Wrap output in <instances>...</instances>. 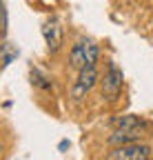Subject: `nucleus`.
Returning a JSON list of instances; mask_svg holds the SVG:
<instances>
[{
  "mask_svg": "<svg viewBox=\"0 0 153 160\" xmlns=\"http://www.w3.org/2000/svg\"><path fill=\"white\" fill-rule=\"evenodd\" d=\"M102 85V98L107 100H116L122 91V85H124V76H122V69L116 65V62H109L107 65V71L100 80Z\"/></svg>",
  "mask_w": 153,
  "mask_h": 160,
  "instance_id": "nucleus-1",
  "label": "nucleus"
},
{
  "mask_svg": "<svg viewBox=\"0 0 153 160\" xmlns=\"http://www.w3.org/2000/svg\"><path fill=\"white\" fill-rule=\"evenodd\" d=\"M151 156H153V149L149 145H142L140 140H138V142H129V145L113 147V151L107 153L109 160H146Z\"/></svg>",
  "mask_w": 153,
  "mask_h": 160,
  "instance_id": "nucleus-2",
  "label": "nucleus"
},
{
  "mask_svg": "<svg viewBox=\"0 0 153 160\" xmlns=\"http://www.w3.org/2000/svg\"><path fill=\"white\" fill-rule=\"evenodd\" d=\"M42 36H45V42L51 51H58L60 45H62V27L58 20H49V22H45L42 27Z\"/></svg>",
  "mask_w": 153,
  "mask_h": 160,
  "instance_id": "nucleus-3",
  "label": "nucleus"
},
{
  "mask_svg": "<svg viewBox=\"0 0 153 160\" xmlns=\"http://www.w3.org/2000/svg\"><path fill=\"white\" fill-rule=\"evenodd\" d=\"M142 138L140 129H113V133L107 138L109 147H120V145H129V142H138Z\"/></svg>",
  "mask_w": 153,
  "mask_h": 160,
  "instance_id": "nucleus-4",
  "label": "nucleus"
},
{
  "mask_svg": "<svg viewBox=\"0 0 153 160\" xmlns=\"http://www.w3.org/2000/svg\"><path fill=\"white\" fill-rule=\"evenodd\" d=\"M142 125H144V120L140 116H131V113H127V116H113L111 118V127L113 129H140Z\"/></svg>",
  "mask_w": 153,
  "mask_h": 160,
  "instance_id": "nucleus-5",
  "label": "nucleus"
},
{
  "mask_svg": "<svg viewBox=\"0 0 153 160\" xmlns=\"http://www.w3.org/2000/svg\"><path fill=\"white\" fill-rule=\"evenodd\" d=\"M75 82H80L87 91H91L95 85L100 82V73H98V69L95 67H82L80 71H78V80Z\"/></svg>",
  "mask_w": 153,
  "mask_h": 160,
  "instance_id": "nucleus-6",
  "label": "nucleus"
},
{
  "mask_svg": "<svg viewBox=\"0 0 153 160\" xmlns=\"http://www.w3.org/2000/svg\"><path fill=\"white\" fill-rule=\"evenodd\" d=\"M69 62L73 69H82L87 67V60H84V40H78L73 47H71V53H69Z\"/></svg>",
  "mask_w": 153,
  "mask_h": 160,
  "instance_id": "nucleus-7",
  "label": "nucleus"
},
{
  "mask_svg": "<svg viewBox=\"0 0 153 160\" xmlns=\"http://www.w3.org/2000/svg\"><path fill=\"white\" fill-rule=\"evenodd\" d=\"M98 58H100L98 42H93V40H84V60H87V67H95V65H98Z\"/></svg>",
  "mask_w": 153,
  "mask_h": 160,
  "instance_id": "nucleus-8",
  "label": "nucleus"
},
{
  "mask_svg": "<svg viewBox=\"0 0 153 160\" xmlns=\"http://www.w3.org/2000/svg\"><path fill=\"white\" fill-rule=\"evenodd\" d=\"M13 58H16V49H13L9 42H5L2 47H0V62H2V65H9Z\"/></svg>",
  "mask_w": 153,
  "mask_h": 160,
  "instance_id": "nucleus-9",
  "label": "nucleus"
},
{
  "mask_svg": "<svg viewBox=\"0 0 153 160\" xmlns=\"http://www.w3.org/2000/svg\"><path fill=\"white\" fill-rule=\"evenodd\" d=\"M87 93H89V91H87L80 82H73V87H71V98L75 100V102H80L82 98H87Z\"/></svg>",
  "mask_w": 153,
  "mask_h": 160,
  "instance_id": "nucleus-10",
  "label": "nucleus"
},
{
  "mask_svg": "<svg viewBox=\"0 0 153 160\" xmlns=\"http://www.w3.org/2000/svg\"><path fill=\"white\" fill-rule=\"evenodd\" d=\"M5 16V11H2V5H0V18H2Z\"/></svg>",
  "mask_w": 153,
  "mask_h": 160,
  "instance_id": "nucleus-11",
  "label": "nucleus"
},
{
  "mask_svg": "<svg viewBox=\"0 0 153 160\" xmlns=\"http://www.w3.org/2000/svg\"><path fill=\"white\" fill-rule=\"evenodd\" d=\"M0 156H2V142H0Z\"/></svg>",
  "mask_w": 153,
  "mask_h": 160,
  "instance_id": "nucleus-12",
  "label": "nucleus"
}]
</instances>
